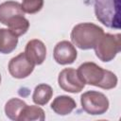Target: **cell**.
Here are the masks:
<instances>
[{
  "label": "cell",
  "instance_id": "1",
  "mask_svg": "<svg viewBox=\"0 0 121 121\" xmlns=\"http://www.w3.org/2000/svg\"><path fill=\"white\" fill-rule=\"evenodd\" d=\"M77 72L84 84L99 87L105 90L113 89L117 85L118 79L114 73L103 69L92 61H86L80 64Z\"/></svg>",
  "mask_w": 121,
  "mask_h": 121
},
{
  "label": "cell",
  "instance_id": "2",
  "mask_svg": "<svg viewBox=\"0 0 121 121\" xmlns=\"http://www.w3.org/2000/svg\"><path fill=\"white\" fill-rule=\"evenodd\" d=\"M104 34L102 27L93 23H80L71 31V41L78 48L88 50L95 47L100 37Z\"/></svg>",
  "mask_w": 121,
  "mask_h": 121
},
{
  "label": "cell",
  "instance_id": "3",
  "mask_svg": "<svg viewBox=\"0 0 121 121\" xmlns=\"http://www.w3.org/2000/svg\"><path fill=\"white\" fill-rule=\"evenodd\" d=\"M94 8L95 17L101 24L109 28H120V0H95Z\"/></svg>",
  "mask_w": 121,
  "mask_h": 121
},
{
  "label": "cell",
  "instance_id": "4",
  "mask_svg": "<svg viewBox=\"0 0 121 121\" xmlns=\"http://www.w3.org/2000/svg\"><path fill=\"white\" fill-rule=\"evenodd\" d=\"M121 35L104 33L95 45L96 57L104 62L112 60L121 50Z\"/></svg>",
  "mask_w": 121,
  "mask_h": 121
},
{
  "label": "cell",
  "instance_id": "5",
  "mask_svg": "<svg viewBox=\"0 0 121 121\" xmlns=\"http://www.w3.org/2000/svg\"><path fill=\"white\" fill-rule=\"evenodd\" d=\"M82 110L91 115L105 113L110 106L108 97L97 91H87L80 96Z\"/></svg>",
  "mask_w": 121,
  "mask_h": 121
},
{
  "label": "cell",
  "instance_id": "6",
  "mask_svg": "<svg viewBox=\"0 0 121 121\" xmlns=\"http://www.w3.org/2000/svg\"><path fill=\"white\" fill-rule=\"evenodd\" d=\"M58 83L63 91L72 94L79 93L85 87L84 82L74 68H65L60 71L58 77Z\"/></svg>",
  "mask_w": 121,
  "mask_h": 121
},
{
  "label": "cell",
  "instance_id": "7",
  "mask_svg": "<svg viewBox=\"0 0 121 121\" xmlns=\"http://www.w3.org/2000/svg\"><path fill=\"white\" fill-rule=\"evenodd\" d=\"M35 64L26 57L25 52L13 57L9 62V72L15 78H26L33 72Z\"/></svg>",
  "mask_w": 121,
  "mask_h": 121
},
{
  "label": "cell",
  "instance_id": "8",
  "mask_svg": "<svg viewBox=\"0 0 121 121\" xmlns=\"http://www.w3.org/2000/svg\"><path fill=\"white\" fill-rule=\"evenodd\" d=\"M53 56L57 63L66 65L71 64L76 60L78 52L73 43L68 41H60L55 45Z\"/></svg>",
  "mask_w": 121,
  "mask_h": 121
},
{
  "label": "cell",
  "instance_id": "9",
  "mask_svg": "<svg viewBox=\"0 0 121 121\" xmlns=\"http://www.w3.org/2000/svg\"><path fill=\"white\" fill-rule=\"evenodd\" d=\"M25 54L35 65H40L45 60L46 47L42 41L33 39L27 42L25 48Z\"/></svg>",
  "mask_w": 121,
  "mask_h": 121
},
{
  "label": "cell",
  "instance_id": "10",
  "mask_svg": "<svg viewBox=\"0 0 121 121\" xmlns=\"http://www.w3.org/2000/svg\"><path fill=\"white\" fill-rule=\"evenodd\" d=\"M17 15H25V12L22 9V6L19 2L7 1L0 4V23L1 24L6 26L11 18Z\"/></svg>",
  "mask_w": 121,
  "mask_h": 121
},
{
  "label": "cell",
  "instance_id": "11",
  "mask_svg": "<svg viewBox=\"0 0 121 121\" xmlns=\"http://www.w3.org/2000/svg\"><path fill=\"white\" fill-rule=\"evenodd\" d=\"M51 109L59 115H67L77 108L76 101L68 95H58L51 103Z\"/></svg>",
  "mask_w": 121,
  "mask_h": 121
},
{
  "label": "cell",
  "instance_id": "12",
  "mask_svg": "<svg viewBox=\"0 0 121 121\" xmlns=\"http://www.w3.org/2000/svg\"><path fill=\"white\" fill-rule=\"evenodd\" d=\"M18 44V37L9 28H0V53L9 54Z\"/></svg>",
  "mask_w": 121,
  "mask_h": 121
},
{
  "label": "cell",
  "instance_id": "13",
  "mask_svg": "<svg viewBox=\"0 0 121 121\" xmlns=\"http://www.w3.org/2000/svg\"><path fill=\"white\" fill-rule=\"evenodd\" d=\"M52 95H53L52 87L48 84L41 83L35 87L32 95V100L36 105L43 106L49 102Z\"/></svg>",
  "mask_w": 121,
  "mask_h": 121
},
{
  "label": "cell",
  "instance_id": "14",
  "mask_svg": "<svg viewBox=\"0 0 121 121\" xmlns=\"http://www.w3.org/2000/svg\"><path fill=\"white\" fill-rule=\"evenodd\" d=\"M26 105L27 104L20 98H16V97L10 98L5 105V113L9 119L17 121L24 108Z\"/></svg>",
  "mask_w": 121,
  "mask_h": 121
},
{
  "label": "cell",
  "instance_id": "15",
  "mask_svg": "<svg viewBox=\"0 0 121 121\" xmlns=\"http://www.w3.org/2000/svg\"><path fill=\"white\" fill-rule=\"evenodd\" d=\"M6 26L14 35L19 37L26 33L29 28V22L24 15H17L11 18Z\"/></svg>",
  "mask_w": 121,
  "mask_h": 121
},
{
  "label": "cell",
  "instance_id": "16",
  "mask_svg": "<svg viewBox=\"0 0 121 121\" xmlns=\"http://www.w3.org/2000/svg\"><path fill=\"white\" fill-rule=\"evenodd\" d=\"M45 119L44 111L38 106H28L26 105L21 115L19 116L18 121H31V120H38V121H43Z\"/></svg>",
  "mask_w": 121,
  "mask_h": 121
},
{
  "label": "cell",
  "instance_id": "17",
  "mask_svg": "<svg viewBox=\"0 0 121 121\" xmlns=\"http://www.w3.org/2000/svg\"><path fill=\"white\" fill-rule=\"evenodd\" d=\"M21 6L25 13L34 14L43 9V0H23Z\"/></svg>",
  "mask_w": 121,
  "mask_h": 121
},
{
  "label": "cell",
  "instance_id": "18",
  "mask_svg": "<svg viewBox=\"0 0 121 121\" xmlns=\"http://www.w3.org/2000/svg\"><path fill=\"white\" fill-rule=\"evenodd\" d=\"M0 83H1V75H0Z\"/></svg>",
  "mask_w": 121,
  "mask_h": 121
}]
</instances>
